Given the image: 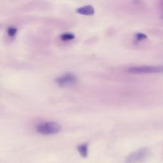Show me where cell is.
Listing matches in <instances>:
<instances>
[{
	"label": "cell",
	"mask_w": 163,
	"mask_h": 163,
	"mask_svg": "<svg viewBox=\"0 0 163 163\" xmlns=\"http://www.w3.org/2000/svg\"><path fill=\"white\" fill-rule=\"evenodd\" d=\"M62 127L56 122H47L38 124L36 127V131L43 135H51L59 133Z\"/></svg>",
	"instance_id": "cell-1"
},
{
	"label": "cell",
	"mask_w": 163,
	"mask_h": 163,
	"mask_svg": "<svg viewBox=\"0 0 163 163\" xmlns=\"http://www.w3.org/2000/svg\"><path fill=\"white\" fill-rule=\"evenodd\" d=\"M150 150L147 147L141 148L127 156L125 163H141L148 157Z\"/></svg>",
	"instance_id": "cell-2"
},
{
	"label": "cell",
	"mask_w": 163,
	"mask_h": 163,
	"mask_svg": "<svg viewBox=\"0 0 163 163\" xmlns=\"http://www.w3.org/2000/svg\"><path fill=\"white\" fill-rule=\"evenodd\" d=\"M128 72L133 74H150L163 73V65L133 66L128 69Z\"/></svg>",
	"instance_id": "cell-3"
},
{
	"label": "cell",
	"mask_w": 163,
	"mask_h": 163,
	"mask_svg": "<svg viewBox=\"0 0 163 163\" xmlns=\"http://www.w3.org/2000/svg\"><path fill=\"white\" fill-rule=\"evenodd\" d=\"M77 81V77L73 73H66L63 75L61 76L56 79V83L59 87H63L71 85L74 84H75Z\"/></svg>",
	"instance_id": "cell-4"
},
{
	"label": "cell",
	"mask_w": 163,
	"mask_h": 163,
	"mask_svg": "<svg viewBox=\"0 0 163 163\" xmlns=\"http://www.w3.org/2000/svg\"><path fill=\"white\" fill-rule=\"evenodd\" d=\"M76 12L79 14L83 16H92L94 14L95 11L93 6L91 5H86L82 6L76 10Z\"/></svg>",
	"instance_id": "cell-5"
},
{
	"label": "cell",
	"mask_w": 163,
	"mask_h": 163,
	"mask_svg": "<svg viewBox=\"0 0 163 163\" xmlns=\"http://www.w3.org/2000/svg\"><path fill=\"white\" fill-rule=\"evenodd\" d=\"M77 150L83 158H86L88 155V144H83L77 147Z\"/></svg>",
	"instance_id": "cell-6"
},
{
	"label": "cell",
	"mask_w": 163,
	"mask_h": 163,
	"mask_svg": "<svg viewBox=\"0 0 163 163\" xmlns=\"http://www.w3.org/2000/svg\"><path fill=\"white\" fill-rule=\"evenodd\" d=\"M61 40L64 41V42H68V41L72 40L75 38V35L72 33H63L60 36Z\"/></svg>",
	"instance_id": "cell-7"
},
{
	"label": "cell",
	"mask_w": 163,
	"mask_h": 163,
	"mask_svg": "<svg viewBox=\"0 0 163 163\" xmlns=\"http://www.w3.org/2000/svg\"><path fill=\"white\" fill-rule=\"evenodd\" d=\"M147 38V36L142 33H138L136 34L135 39L137 42H141L142 40H144Z\"/></svg>",
	"instance_id": "cell-8"
},
{
	"label": "cell",
	"mask_w": 163,
	"mask_h": 163,
	"mask_svg": "<svg viewBox=\"0 0 163 163\" xmlns=\"http://www.w3.org/2000/svg\"><path fill=\"white\" fill-rule=\"evenodd\" d=\"M8 35L10 37H14L17 32V30L14 27H10L8 29Z\"/></svg>",
	"instance_id": "cell-9"
},
{
	"label": "cell",
	"mask_w": 163,
	"mask_h": 163,
	"mask_svg": "<svg viewBox=\"0 0 163 163\" xmlns=\"http://www.w3.org/2000/svg\"><path fill=\"white\" fill-rule=\"evenodd\" d=\"M161 17L163 19V7H162V17Z\"/></svg>",
	"instance_id": "cell-10"
}]
</instances>
